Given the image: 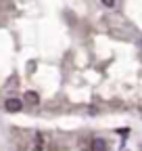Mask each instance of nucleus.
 I'll use <instances>...</instances> for the list:
<instances>
[{"label":"nucleus","instance_id":"f03ea898","mask_svg":"<svg viewBox=\"0 0 142 151\" xmlns=\"http://www.w3.org/2000/svg\"><path fill=\"white\" fill-rule=\"evenodd\" d=\"M92 151H107V143L102 139H94L92 141Z\"/></svg>","mask_w":142,"mask_h":151},{"label":"nucleus","instance_id":"f257e3e1","mask_svg":"<svg viewBox=\"0 0 142 151\" xmlns=\"http://www.w3.org/2000/svg\"><path fill=\"white\" fill-rule=\"evenodd\" d=\"M21 107H23V103H21L19 99H9V101L4 103V109H6V111H11V113L21 111Z\"/></svg>","mask_w":142,"mask_h":151},{"label":"nucleus","instance_id":"7ed1b4c3","mask_svg":"<svg viewBox=\"0 0 142 151\" xmlns=\"http://www.w3.org/2000/svg\"><path fill=\"white\" fill-rule=\"evenodd\" d=\"M25 101H27V103H31V105H38V103H40L38 94L31 92V90H27V92H25Z\"/></svg>","mask_w":142,"mask_h":151}]
</instances>
